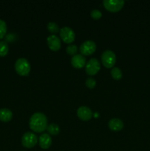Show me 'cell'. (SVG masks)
<instances>
[{
  "label": "cell",
  "instance_id": "cell-15",
  "mask_svg": "<svg viewBox=\"0 0 150 151\" xmlns=\"http://www.w3.org/2000/svg\"><path fill=\"white\" fill-rule=\"evenodd\" d=\"M46 130L49 134L51 135H57L60 132V127L55 123H51L47 125Z\"/></svg>",
  "mask_w": 150,
  "mask_h": 151
},
{
  "label": "cell",
  "instance_id": "cell-3",
  "mask_svg": "<svg viewBox=\"0 0 150 151\" xmlns=\"http://www.w3.org/2000/svg\"><path fill=\"white\" fill-rule=\"evenodd\" d=\"M102 64L105 67H113L116 61V56L114 52L110 50H107L104 51L101 56Z\"/></svg>",
  "mask_w": 150,
  "mask_h": 151
},
{
  "label": "cell",
  "instance_id": "cell-11",
  "mask_svg": "<svg viewBox=\"0 0 150 151\" xmlns=\"http://www.w3.org/2000/svg\"><path fill=\"white\" fill-rule=\"evenodd\" d=\"M71 63L74 67L76 69H80L86 64V59L85 56L82 54H76L71 59Z\"/></svg>",
  "mask_w": 150,
  "mask_h": 151
},
{
  "label": "cell",
  "instance_id": "cell-17",
  "mask_svg": "<svg viewBox=\"0 0 150 151\" xmlns=\"http://www.w3.org/2000/svg\"><path fill=\"white\" fill-rule=\"evenodd\" d=\"M9 51V47L7 42L4 41H0V56L4 57L7 54Z\"/></svg>",
  "mask_w": 150,
  "mask_h": 151
},
{
  "label": "cell",
  "instance_id": "cell-22",
  "mask_svg": "<svg viewBox=\"0 0 150 151\" xmlns=\"http://www.w3.org/2000/svg\"><path fill=\"white\" fill-rule=\"evenodd\" d=\"M96 82L95 79L93 78H88L85 81V85L89 88H94L96 86Z\"/></svg>",
  "mask_w": 150,
  "mask_h": 151
},
{
  "label": "cell",
  "instance_id": "cell-16",
  "mask_svg": "<svg viewBox=\"0 0 150 151\" xmlns=\"http://www.w3.org/2000/svg\"><path fill=\"white\" fill-rule=\"evenodd\" d=\"M110 74L115 80H119L122 78V72L119 67H113L110 71Z\"/></svg>",
  "mask_w": 150,
  "mask_h": 151
},
{
  "label": "cell",
  "instance_id": "cell-13",
  "mask_svg": "<svg viewBox=\"0 0 150 151\" xmlns=\"http://www.w3.org/2000/svg\"><path fill=\"white\" fill-rule=\"evenodd\" d=\"M108 126L112 131H119L124 128V122L119 118H113L109 120Z\"/></svg>",
  "mask_w": 150,
  "mask_h": 151
},
{
  "label": "cell",
  "instance_id": "cell-5",
  "mask_svg": "<svg viewBox=\"0 0 150 151\" xmlns=\"http://www.w3.org/2000/svg\"><path fill=\"white\" fill-rule=\"evenodd\" d=\"M124 4V0H104L103 5L110 12H117L123 7Z\"/></svg>",
  "mask_w": 150,
  "mask_h": 151
},
{
  "label": "cell",
  "instance_id": "cell-7",
  "mask_svg": "<svg viewBox=\"0 0 150 151\" xmlns=\"http://www.w3.org/2000/svg\"><path fill=\"white\" fill-rule=\"evenodd\" d=\"M60 35L62 40L66 43H71L75 39V32L69 27H63L60 29Z\"/></svg>",
  "mask_w": 150,
  "mask_h": 151
},
{
  "label": "cell",
  "instance_id": "cell-19",
  "mask_svg": "<svg viewBox=\"0 0 150 151\" xmlns=\"http://www.w3.org/2000/svg\"><path fill=\"white\" fill-rule=\"evenodd\" d=\"M7 32V24L4 21L0 19V39L4 38Z\"/></svg>",
  "mask_w": 150,
  "mask_h": 151
},
{
  "label": "cell",
  "instance_id": "cell-21",
  "mask_svg": "<svg viewBox=\"0 0 150 151\" xmlns=\"http://www.w3.org/2000/svg\"><path fill=\"white\" fill-rule=\"evenodd\" d=\"M91 16L94 19H99L102 16V13L98 9H94L91 11Z\"/></svg>",
  "mask_w": 150,
  "mask_h": 151
},
{
  "label": "cell",
  "instance_id": "cell-1",
  "mask_svg": "<svg viewBox=\"0 0 150 151\" xmlns=\"http://www.w3.org/2000/svg\"><path fill=\"white\" fill-rule=\"evenodd\" d=\"M47 117L41 112H36L31 116L29 121V125L31 130L35 132H43L47 128Z\"/></svg>",
  "mask_w": 150,
  "mask_h": 151
},
{
  "label": "cell",
  "instance_id": "cell-2",
  "mask_svg": "<svg viewBox=\"0 0 150 151\" xmlns=\"http://www.w3.org/2000/svg\"><path fill=\"white\" fill-rule=\"evenodd\" d=\"M30 63L27 59L24 58H20L15 63V69L19 75L21 76H26L30 72Z\"/></svg>",
  "mask_w": 150,
  "mask_h": 151
},
{
  "label": "cell",
  "instance_id": "cell-18",
  "mask_svg": "<svg viewBox=\"0 0 150 151\" xmlns=\"http://www.w3.org/2000/svg\"><path fill=\"white\" fill-rule=\"evenodd\" d=\"M47 29H49V31H50L51 32H53V33H55V32H57L58 31H60V29H59V27L57 25V24L54 22H49L47 24Z\"/></svg>",
  "mask_w": 150,
  "mask_h": 151
},
{
  "label": "cell",
  "instance_id": "cell-20",
  "mask_svg": "<svg viewBox=\"0 0 150 151\" xmlns=\"http://www.w3.org/2000/svg\"><path fill=\"white\" fill-rule=\"evenodd\" d=\"M78 48L76 44H69L67 47H66V52L69 55H75L77 52Z\"/></svg>",
  "mask_w": 150,
  "mask_h": 151
},
{
  "label": "cell",
  "instance_id": "cell-4",
  "mask_svg": "<svg viewBox=\"0 0 150 151\" xmlns=\"http://www.w3.org/2000/svg\"><path fill=\"white\" fill-rule=\"evenodd\" d=\"M38 142V137L34 133L28 131L24 134L21 137V144L24 147L31 148Z\"/></svg>",
  "mask_w": 150,
  "mask_h": 151
},
{
  "label": "cell",
  "instance_id": "cell-6",
  "mask_svg": "<svg viewBox=\"0 0 150 151\" xmlns=\"http://www.w3.org/2000/svg\"><path fill=\"white\" fill-rule=\"evenodd\" d=\"M101 68L99 61L95 58H91L85 64V71L89 75H94L99 71Z\"/></svg>",
  "mask_w": 150,
  "mask_h": 151
},
{
  "label": "cell",
  "instance_id": "cell-12",
  "mask_svg": "<svg viewBox=\"0 0 150 151\" xmlns=\"http://www.w3.org/2000/svg\"><path fill=\"white\" fill-rule=\"evenodd\" d=\"M51 137L47 133L42 134L39 137V145L41 148L48 149L51 145Z\"/></svg>",
  "mask_w": 150,
  "mask_h": 151
},
{
  "label": "cell",
  "instance_id": "cell-8",
  "mask_svg": "<svg viewBox=\"0 0 150 151\" xmlns=\"http://www.w3.org/2000/svg\"><path fill=\"white\" fill-rule=\"evenodd\" d=\"M96 44L92 40L85 41L79 47L80 52L82 53V55H85L93 54L96 51Z\"/></svg>",
  "mask_w": 150,
  "mask_h": 151
},
{
  "label": "cell",
  "instance_id": "cell-10",
  "mask_svg": "<svg viewBox=\"0 0 150 151\" xmlns=\"http://www.w3.org/2000/svg\"><path fill=\"white\" fill-rule=\"evenodd\" d=\"M46 41L49 49L53 51H57L61 47L60 39L56 35H49L46 38Z\"/></svg>",
  "mask_w": 150,
  "mask_h": 151
},
{
  "label": "cell",
  "instance_id": "cell-14",
  "mask_svg": "<svg viewBox=\"0 0 150 151\" xmlns=\"http://www.w3.org/2000/svg\"><path fill=\"white\" fill-rule=\"evenodd\" d=\"M13 118V112L8 109H0V120L7 122L10 121Z\"/></svg>",
  "mask_w": 150,
  "mask_h": 151
},
{
  "label": "cell",
  "instance_id": "cell-9",
  "mask_svg": "<svg viewBox=\"0 0 150 151\" xmlns=\"http://www.w3.org/2000/svg\"><path fill=\"white\" fill-rule=\"evenodd\" d=\"M76 114H77L78 117L79 119L85 121L91 119L92 118L93 115H94L91 109L85 106H80V107L78 108L77 111H76Z\"/></svg>",
  "mask_w": 150,
  "mask_h": 151
}]
</instances>
